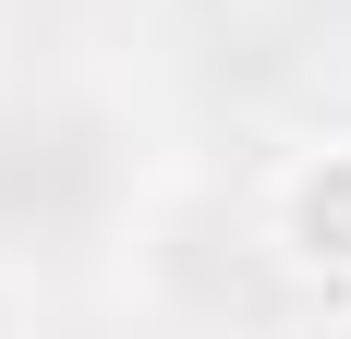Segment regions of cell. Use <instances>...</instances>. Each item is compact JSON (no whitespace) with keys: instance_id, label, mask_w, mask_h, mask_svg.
<instances>
[{"instance_id":"1","label":"cell","mask_w":351,"mask_h":339,"mask_svg":"<svg viewBox=\"0 0 351 339\" xmlns=\"http://www.w3.org/2000/svg\"><path fill=\"white\" fill-rule=\"evenodd\" d=\"M109 206V121L73 97H0V242L61 255Z\"/></svg>"}]
</instances>
